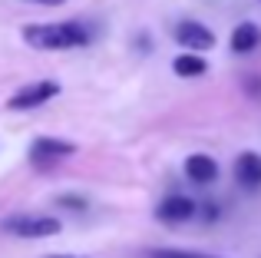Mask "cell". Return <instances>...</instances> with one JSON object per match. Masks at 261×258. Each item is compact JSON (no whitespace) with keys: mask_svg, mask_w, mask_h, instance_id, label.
<instances>
[{"mask_svg":"<svg viewBox=\"0 0 261 258\" xmlns=\"http://www.w3.org/2000/svg\"><path fill=\"white\" fill-rule=\"evenodd\" d=\"M57 93H60V83H57V80H40V83H30V86H23V90H17L10 99H7V106H10L13 113L37 110V106L50 103Z\"/></svg>","mask_w":261,"mask_h":258,"instance_id":"277c9868","label":"cell"},{"mask_svg":"<svg viewBox=\"0 0 261 258\" xmlns=\"http://www.w3.org/2000/svg\"><path fill=\"white\" fill-rule=\"evenodd\" d=\"M172 70H175V76H202V73L208 70V63H205L198 53H178L172 60Z\"/></svg>","mask_w":261,"mask_h":258,"instance_id":"30bf717a","label":"cell"},{"mask_svg":"<svg viewBox=\"0 0 261 258\" xmlns=\"http://www.w3.org/2000/svg\"><path fill=\"white\" fill-rule=\"evenodd\" d=\"M261 46V27L251 23V20H245V23H238L235 30H231V50L235 53H251Z\"/></svg>","mask_w":261,"mask_h":258,"instance_id":"9c48e42d","label":"cell"},{"mask_svg":"<svg viewBox=\"0 0 261 258\" xmlns=\"http://www.w3.org/2000/svg\"><path fill=\"white\" fill-rule=\"evenodd\" d=\"M175 40L189 53H202V50H208V46H215V33L205 23H198V20H182V23L175 27Z\"/></svg>","mask_w":261,"mask_h":258,"instance_id":"5b68a950","label":"cell"},{"mask_svg":"<svg viewBox=\"0 0 261 258\" xmlns=\"http://www.w3.org/2000/svg\"><path fill=\"white\" fill-rule=\"evenodd\" d=\"M235 179L242 189H248V192H255L261 189V156L258 152H242L235 159Z\"/></svg>","mask_w":261,"mask_h":258,"instance_id":"52a82bcc","label":"cell"},{"mask_svg":"<svg viewBox=\"0 0 261 258\" xmlns=\"http://www.w3.org/2000/svg\"><path fill=\"white\" fill-rule=\"evenodd\" d=\"M73 152H76V146H73L70 139L40 136V139H33V146H30V162H33L37 169H50V166H57V162L70 159Z\"/></svg>","mask_w":261,"mask_h":258,"instance_id":"3957f363","label":"cell"},{"mask_svg":"<svg viewBox=\"0 0 261 258\" xmlns=\"http://www.w3.org/2000/svg\"><path fill=\"white\" fill-rule=\"evenodd\" d=\"M245 86H248L251 96H261V76H248V80H245Z\"/></svg>","mask_w":261,"mask_h":258,"instance_id":"4fadbf2b","label":"cell"},{"mask_svg":"<svg viewBox=\"0 0 261 258\" xmlns=\"http://www.w3.org/2000/svg\"><path fill=\"white\" fill-rule=\"evenodd\" d=\"M93 33L86 30L83 20H60V23H27L23 40L33 50H70V46H86Z\"/></svg>","mask_w":261,"mask_h":258,"instance_id":"6da1fadb","label":"cell"},{"mask_svg":"<svg viewBox=\"0 0 261 258\" xmlns=\"http://www.w3.org/2000/svg\"><path fill=\"white\" fill-rule=\"evenodd\" d=\"M185 175H189L195 186H208V182L218 179V162L205 152H195V156L185 159Z\"/></svg>","mask_w":261,"mask_h":258,"instance_id":"ba28073f","label":"cell"},{"mask_svg":"<svg viewBox=\"0 0 261 258\" xmlns=\"http://www.w3.org/2000/svg\"><path fill=\"white\" fill-rule=\"evenodd\" d=\"M0 228L17 239H50L60 232V219H53V215H10L0 222Z\"/></svg>","mask_w":261,"mask_h":258,"instance_id":"7a4b0ae2","label":"cell"},{"mask_svg":"<svg viewBox=\"0 0 261 258\" xmlns=\"http://www.w3.org/2000/svg\"><path fill=\"white\" fill-rule=\"evenodd\" d=\"M37 4H46V7H60V4H66V0H37Z\"/></svg>","mask_w":261,"mask_h":258,"instance_id":"5bb4252c","label":"cell"},{"mask_svg":"<svg viewBox=\"0 0 261 258\" xmlns=\"http://www.w3.org/2000/svg\"><path fill=\"white\" fill-rule=\"evenodd\" d=\"M149 258H215V255H198V252H175V248H159V252H149Z\"/></svg>","mask_w":261,"mask_h":258,"instance_id":"8fae6325","label":"cell"},{"mask_svg":"<svg viewBox=\"0 0 261 258\" xmlns=\"http://www.w3.org/2000/svg\"><path fill=\"white\" fill-rule=\"evenodd\" d=\"M46 258H80V255H46Z\"/></svg>","mask_w":261,"mask_h":258,"instance_id":"9a60e30c","label":"cell"},{"mask_svg":"<svg viewBox=\"0 0 261 258\" xmlns=\"http://www.w3.org/2000/svg\"><path fill=\"white\" fill-rule=\"evenodd\" d=\"M155 215H159L162 222H169V225H175V222H185L195 215V202L189 199V195H166V199L159 202V209H155Z\"/></svg>","mask_w":261,"mask_h":258,"instance_id":"8992f818","label":"cell"},{"mask_svg":"<svg viewBox=\"0 0 261 258\" xmlns=\"http://www.w3.org/2000/svg\"><path fill=\"white\" fill-rule=\"evenodd\" d=\"M60 205L70 209V212H83V209H86V199H80V195H60Z\"/></svg>","mask_w":261,"mask_h":258,"instance_id":"7c38bea8","label":"cell"}]
</instances>
